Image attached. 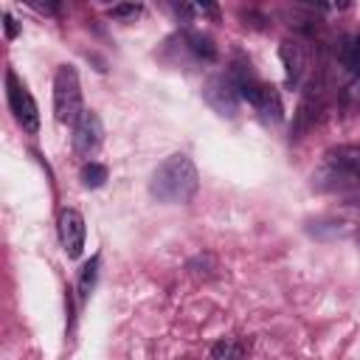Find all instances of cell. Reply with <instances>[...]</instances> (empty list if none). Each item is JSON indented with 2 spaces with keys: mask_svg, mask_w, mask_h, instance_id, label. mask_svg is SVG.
<instances>
[{
  "mask_svg": "<svg viewBox=\"0 0 360 360\" xmlns=\"http://www.w3.org/2000/svg\"><path fill=\"white\" fill-rule=\"evenodd\" d=\"M200 188V174L197 166L188 155L177 152L172 158H166L149 180V194L158 202H188Z\"/></svg>",
  "mask_w": 360,
  "mask_h": 360,
  "instance_id": "6da1fadb",
  "label": "cell"
},
{
  "mask_svg": "<svg viewBox=\"0 0 360 360\" xmlns=\"http://www.w3.org/2000/svg\"><path fill=\"white\" fill-rule=\"evenodd\" d=\"M53 112L62 124H76L82 118V84L73 65H62L53 76Z\"/></svg>",
  "mask_w": 360,
  "mask_h": 360,
  "instance_id": "7a4b0ae2",
  "label": "cell"
},
{
  "mask_svg": "<svg viewBox=\"0 0 360 360\" xmlns=\"http://www.w3.org/2000/svg\"><path fill=\"white\" fill-rule=\"evenodd\" d=\"M233 84H236L239 98L250 101L264 118H273V121L281 118V98H278V93H276L273 84H264L262 79H256V76H253L250 70H245L242 65H239V70H236V76H233Z\"/></svg>",
  "mask_w": 360,
  "mask_h": 360,
  "instance_id": "3957f363",
  "label": "cell"
},
{
  "mask_svg": "<svg viewBox=\"0 0 360 360\" xmlns=\"http://www.w3.org/2000/svg\"><path fill=\"white\" fill-rule=\"evenodd\" d=\"M6 98H8V107L17 118V124L25 129V132H37L39 129V110H37V101L34 96L28 93V87L17 79L14 70H6Z\"/></svg>",
  "mask_w": 360,
  "mask_h": 360,
  "instance_id": "277c9868",
  "label": "cell"
},
{
  "mask_svg": "<svg viewBox=\"0 0 360 360\" xmlns=\"http://www.w3.org/2000/svg\"><path fill=\"white\" fill-rule=\"evenodd\" d=\"M202 96L205 101L219 112V115H236V107H239V93H236V84L231 76H211L202 87Z\"/></svg>",
  "mask_w": 360,
  "mask_h": 360,
  "instance_id": "5b68a950",
  "label": "cell"
},
{
  "mask_svg": "<svg viewBox=\"0 0 360 360\" xmlns=\"http://www.w3.org/2000/svg\"><path fill=\"white\" fill-rule=\"evenodd\" d=\"M59 239L70 259H76L84 248V219L76 208H65L59 217Z\"/></svg>",
  "mask_w": 360,
  "mask_h": 360,
  "instance_id": "8992f818",
  "label": "cell"
},
{
  "mask_svg": "<svg viewBox=\"0 0 360 360\" xmlns=\"http://www.w3.org/2000/svg\"><path fill=\"white\" fill-rule=\"evenodd\" d=\"M101 135H104V129H101L98 115L90 112V110H84L82 118L73 124V146H76V152H79V155L96 152L98 143H101Z\"/></svg>",
  "mask_w": 360,
  "mask_h": 360,
  "instance_id": "52a82bcc",
  "label": "cell"
},
{
  "mask_svg": "<svg viewBox=\"0 0 360 360\" xmlns=\"http://www.w3.org/2000/svg\"><path fill=\"white\" fill-rule=\"evenodd\" d=\"M338 62L349 76H360V37L357 34H343L338 39Z\"/></svg>",
  "mask_w": 360,
  "mask_h": 360,
  "instance_id": "ba28073f",
  "label": "cell"
},
{
  "mask_svg": "<svg viewBox=\"0 0 360 360\" xmlns=\"http://www.w3.org/2000/svg\"><path fill=\"white\" fill-rule=\"evenodd\" d=\"M278 56H281V62H284L287 82H290V84H295V82H298V76H301V70H304V53H301V45H298V42L284 39V42H281V48H278Z\"/></svg>",
  "mask_w": 360,
  "mask_h": 360,
  "instance_id": "9c48e42d",
  "label": "cell"
},
{
  "mask_svg": "<svg viewBox=\"0 0 360 360\" xmlns=\"http://www.w3.org/2000/svg\"><path fill=\"white\" fill-rule=\"evenodd\" d=\"M338 169H346L352 174H360V143H352V146H340L338 152H332L329 158Z\"/></svg>",
  "mask_w": 360,
  "mask_h": 360,
  "instance_id": "30bf717a",
  "label": "cell"
},
{
  "mask_svg": "<svg viewBox=\"0 0 360 360\" xmlns=\"http://www.w3.org/2000/svg\"><path fill=\"white\" fill-rule=\"evenodd\" d=\"M211 357L214 360H245V343L222 338V340H217L211 346Z\"/></svg>",
  "mask_w": 360,
  "mask_h": 360,
  "instance_id": "8fae6325",
  "label": "cell"
},
{
  "mask_svg": "<svg viewBox=\"0 0 360 360\" xmlns=\"http://www.w3.org/2000/svg\"><path fill=\"white\" fill-rule=\"evenodd\" d=\"M96 270H98V256H93V259L82 267V276H79V295H82V298L90 295V290H93V284H96Z\"/></svg>",
  "mask_w": 360,
  "mask_h": 360,
  "instance_id": "7c38bea8",
  "label": "cell"
},
{
  "mask_svg": "<svg viewBox=\"0 0 360 360\" xmlns=\"http://www.w3.org/2000/svg\"><path fill=\"white\" fill-rule=\"evenodd\" d=\"M82 180H84V186H90V188L104 186V180H107V166H101V163H87V166L82 169Z\"/></svg>",
  "mask_w": 360,
  "mask_h": 360,
  "instance_id": "4fadbf2b",
  "label": "cell"
},
{
  "mask_svg": "<svg viewBox=\"0 0 360 360\" xmlns=\"http://www.w3.org/2000/svg\"><path fill=\"white\" fill-rule=\"evenodd\" d=\"M188 42H191V51L202 59H217V48L208 37H200V34H188Z\"/></svg>",
  "mask_w": 360,
  "mask_h": 360,
  "instance_id": "5bb4252c",
  "label": "cell"
},
{
  "mask_svg": "<svg viewBox=\"0 0 360 360\" xmlns=\"http://www.w3.org/2000/svg\"><path fill=\"white\" fill-rule=\"evenodd\" d=\"M141 11H143L141 3H121V6L110 8V17H115V20H135Z\"/></svg>",
  "mask_w": 360,
  "mask_h": 360,
  "instance_id": "9a60e30c",
  "label": "cell"
},
{
  "mask_svg": "<svg viewBox=\"0 0 360 360\" xmlns=\"http://www.w3.org/2000/svg\"><path fill=\"white\" fill-rule=\"evenodd\" d=\"M3 20H6V34H8V37H17V25H14V20H11V14H6Z\"/></svg>",
  "mask_w": 360,
  "mask_h": 360,
  "instance_id": "2e32d148",
  "label": "cell"
}]
</instances>
